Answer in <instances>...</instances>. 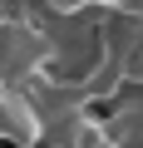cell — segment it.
Listing matches in <instances>:
<instances>
[{
  "instance_id": "6da1fadb",
  "label": "cell",
  "mask_w": 143,
  "mask_h": 148,
  "mask_svg": "<svg viewBox=\"0 0 143 148\" xmlns=\"http://www.w3.org/2000/svg\"><path fill=\"white\" fill-rule=\"evenodd\" d=\"M44 138V119L25 89H0V143H20L35 148Z\"/></svg>"
}]
</instances>
